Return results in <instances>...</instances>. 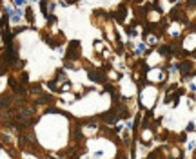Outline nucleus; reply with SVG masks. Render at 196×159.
<instances>
[{"label": "nucleus", "mask_w": 196, "mask_h": 159, "mask_svg": "<svg viewBox=\"0 0 196 159\" xmlns=\"http://www.w3.org/2000/svg\"><path fill=\"white\" fill-rule=\"evenodd\" d=\"M78 52H80V43L75 40V42H71V43H69V47H67V62H69V60L78 58Z\"/></svg>", "instance_id": "obj_1"}, {"label": "nucleus", "mask_w": 196, "mask_h": 159, "mask_svg": "<svg viewBox=\"0 0 196 159\" xmlns=\"http://www.w3.org/2000/svg\"><path fill=\"white\" fill-rule=\"evenodd\" d=\"M89 78L93 80V81H100V83H104V81H105V76H104V72H100V71H91Z\"/></svg>", "instance_id": "obj_2"}, {"label": "nucleus", "mask_w": 196, "mask_h": 159, "mask_svg": "<svg viewBox=\"0 0 196 159\" xmlns=\"http://www.w3.org/2000/svg\"><path fill=\"white\" fill-rule=\"evenodd\" d=\"M26 13H27V20H29V22H33V13H31V9H29V7H27V11H26Z\"/></svg>", "instance_id": "obj_3"}, {"label": "nucleus", "mask_w": 196, "mask_h": 159, "mask_svg": "<svg viewBox=\"0 0 196 159\" xmlns=\"http://www.w3.org/2000/svg\"><path fill=\"white\" fill-rule=\"evenodd\" d=\"M40 7H42V11H44V13L47 11V7H45V2H40Z\"/></svg>", "instance_id": "obj_4"}, {"label": "nucleus", "mask_w": 196, "mask_h": 159, "mask_svg": "<svg viewBox=\"0 0 196 159\" xmlns=\"http://www.w3.org/2000/svg\"><path fill=\"white\" fill-rule=\"evenodd\" d=\"M27 80H29V76H27V72H24V74H22V81H27Z\"/></svg>", "instance_id": "obj_5"}]
</instances>
